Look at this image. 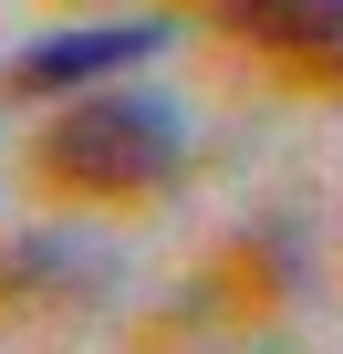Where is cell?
<instances>
[{
  "label": "cell",
  "instance_id": "cell-2",
  "mask_svg": "<svg viewBox=\"0 0 343 354\" xmlns=\"http://www.w3.org/2000/svg\"><path fill=\"white\" fill-rule=\"evenodd\" d=\"M146 53H166V21H84V32H52L11 63V94H84V84H115L135 73Z\"/></svg>",
  "mask_w": 343,
  "mask_h": 354
},
{
  "label": "cell",
  "instance_id": "cell-1",
  "mask_svg": "<svg viewBox=\"0 0 343 354\" xmlns=\"http://www.w3.org/2000/svg\"><path fill=\"white\" fill-rule=\"evenodd\" d=\"M177 167H188V125L166 94H125L115 84H84L42 146H32V177H52V188L73 198H146V188H177Z\"/></svg>",
  "mask_w": 343,
  "mask_h": 354
},
{
  "label": "cell",
  "instance_id": "cell-3",
  "mask_svg": "<svg viewBox=\"0 0 343 354\" xmlns=\"http://www.w3.org/2000/svg\"><path fill=\"white\" fill-rule=\"evenodd\" d=\"M208 21H229L239 42H260L271 63L312 73V84H343V0H198Z\"/></svg>",
  "mask_w": 343,
  "mask_h": 354
}]
</instances>
